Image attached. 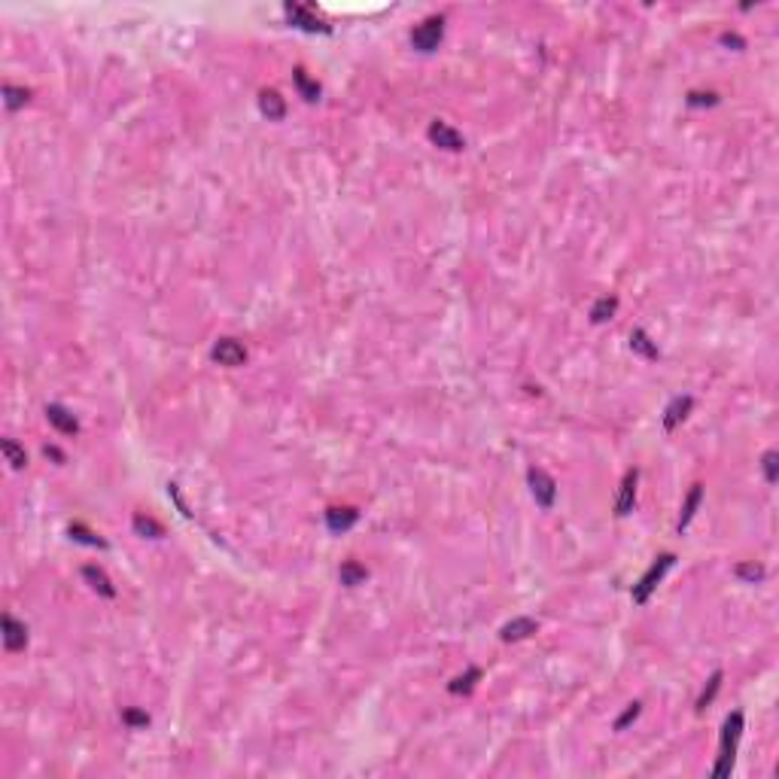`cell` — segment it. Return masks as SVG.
Here are the masks:
<instances>
[{
	"label": "cell",
	"instance_id": "cell-23",
	"mask_svg": "<svg viewBox=\"0 0 779 779\" xmlns=\"http://www.w3.org/2000/svg\"><path fill=\"white\" fill-rule=\"evenodd\" d=\"M292 80H296V86H298V91H301V98H305V100H317V98H320V86H317V82L308 77L305 70H301V67H296Z\"/></svg>",
	"mask_w": 779,
	"mask_h": 779
},
{
	"label": "cell",
	"instance_id": "cell-29",
	"mask_svg": "<svg viewBox=\"0 0 779 779\" xmlns=\"http://www.w3.org/2000/svg\"><path fill=\"white\" fill-rule=\"evenodd\" d=\"M688 104L691 107H713V104H718V95L716 91H688Z\"/></svg>",
	"mask_w": 779,
	"mask_h": 779
},
{
	"label": "cell",
	"instance_id": "cell-2",
	"mask_svg": "<svg viewBox=\"0 0 779 779\" xmlns=\"http://www.w3.org/2000/svg\"><path fill=\"white\" fill-rule=\"evenodd\" d=\"M673 564H676V554H660V557L655 560V564L649 566V573L633 584V603H636V606H646L649 597H651V591L658 588V582L664 579V575H667V569L673 566Z\"/></svg>",
	"mask_w": 779,
	"mask_h": 779
},
{
	"label": "cell",
	"instance_id": "cell-21",
	"mask_svg": "<svg viewBox=\"0 0 779 779\" xmlns=\"http://www.w3.org/2000/svg\"><path fill=\"white\" fill-rule=\"evenodd\" d=\"M31 100V91L22 86H3V104L6 110H22L24 104Z\"/></svg>",
	"mask_w": 779,
	"mask_h": 779
},
{
	"label": "cell",
	"instance_id": "cell-14",
	"mask_svg": "<svg viewBox=\"0 0 779 779\" xmlns=\"http://www.w3.org/2000/svg\"><path fill=\"white\" fill-rule=\"evenodd\" d=\"M259 110H262L268 119L280 122L283 116H287V100H283L274 89H262V91H259Z\"/></svg>",
	"mask_w": 779,
	"mask_h": 779
},
{
	"label": "cell",
	"instance_id": "cell-19",
	"mask_svg": "<svg viewBox=\"0 0 779 779\" xmlns=\"http://www.w3.org/2000/svg\"><path fill=\"white\" fill-rule=\"evenodd\" d=\"M630 350H636V354L646 356V359H658V345H655V341H651L642 329H633V332H630Z\"/></svg>",
	"mask_w": 779,
	"mask_h": 779
},
{
	"label": "cell",
	"instance_id": "cell-33",
	"mask_svg": "<svg viewBox=\"0 0 779 779\" xmlns=\"http://www.w3.org/2000/svg\"><path fill=\"white\" fill-rule=\"evenodd\" d=\"M46 457H52V460H58V463H64V454L58 448H52V445H46Z\"/></svg>",
	"mask_w": 779,
	"mask_h": 779
},
{
	"label": "cell",
	"instance_id": "cell-10",
	"mask_svg": "<svg viewBox=\"0 0 779 779\" xmlns=\"http://www.w3.org/2000/svg\"><path fill=\"white\" fill-rule=\"evenodd\" d=\"M46 417H49V423H52L58 432H64V435H77V432H80L77 417H73L70 411H67L64 405H58V402H52V405H46Z\"/></svg>",
	"mask_w": 779,
	"mask_h": 779
},
{
	"label": "cell",
	"instance_id": "cell-25",
	"mask_svg": "<svg viewBox=\"0 0 779 779\" xmlns=\"http://www.w3.org/2000/svg\"><path fill=\"white\" fill-rule=\"evenodd\" d=\"M134 530L140 536H149V539H162L165 536V527L156 524L153 517H144V515H134Z\"/></svg>",
	"mask_w": 779,
	"mask_h": 779
},
{
	"label": "cell",
	"instance_id": "cell-7",
	"mask_svg": "<svg viewBox=\"0 0 779 779\" xmlns=\"http://www.w3.org/2000/svg\"><path fill=\"white\" fill-rule=\"evenodd\" d=\"M283 13H287V19L296 24V28H301V31H311V33H329V31H332L329 24H326L323 19H317V15L308 10V6L287 3V6H283Z\"/></svg>",
	"mask_w": 779,
	"mask_h": 779
},
{
	"label": "cell",
	"instance_id": "cell-20",
	"mask_svg": "<svg viewBox=\"0 0 779 779\" xmlns=\"http://www.w3.org/2000/svg\"><path fill=\"white\" fill-rule=\"evenodd\" d=\"M615 311H618V298H615V296H603V298L593 301L591 320H593V323H606V320H612Z\"/></svg>",
	"mask_w": 779,
	"mask_h": 779
},
{
	"label": "cell",
	"instance_id": "cell-8",
	"mask_svg": "<svg viewBox=\"0 0 779 779\" xmlns=\"http://www.w3.org/2000/svg\"><path fill=\"white\" fill-rule=\"evenodd\" d=\"M0 627H3V646H6V651H22L24 646H28V627H24L22 621H15L13 615H3Z\"/></svg>",
	"mask_w": 779,
	"mask_h": 779
},
{
	"label": "cell",
	"instance_id": "cell-6",
	"mask_svg": "<svg viewBox=\"0 0 779 779\" xmlns=\"http://www.w3.org/2000/svg\"><path fill=\"white\" fill-rule=\"evenodd\" d=\"M430 140L435 146H441V149H448V153H460V149L466 146V140H463V134H460L457 128H451L448 122H441V119H435V122H430Z\"/></svg>",
	"mask_w": 779,
	"mask_h": 779
},
{
	"label": "cell",
	"instance_id": "cell-11",
	"mask_svg": "<svg viewBox=\"0 0 779 779\" xmlns=\"http://www.w3.org/2000/svg\"><path fill=\"white\" fill-rule=\"evenodd\" d=\"M356 521H359V512H356V508H350V506H341V508L335 506V508L326 512V527H329L332 533H347Z\"/></svg>",
	"mask_w": 779,
	"mask_h": 779
},
{
	"label": "cell",
	"instance_id": "cell-30",
	"mask_svg": "<svg viewBox=\"0 0 779 779\" xmlns=\"http://www.w3.org/2000/svg\"><path fill=\"white\" fill-rule=\"evenodd\" d=\"M122 722L128 725V727H146V725H149V716L140 713V709H125V713H122Z\"/></svg>",
	"mask_w": 779,
	"mask_h": 779
},
{
	"label": "cell",
	"instance_id": "cell-22",
	"mask_svg": "<svg viewBox=\"0 0 779 779\" xmlns=\"http://www.w3.org/2000/svg\"><path fill=\"white\" fill-rule=\"evenodd\" d=\"M0 451H3L6 463H10L13 469H24V466H28V454H24V451L15 445L13 439H3V441H0Z\"/></svg>",
	"mask_w": 779,
	"mask_h": 779
},
{
	"label": "cell",
	"instance_id": "cell-12",
	"mask_svg": "<svg viewBox=\"0 0 779 779\" xmlns=\"http://www.w3.org/2000/svg\"><path fill=\"white\" fill-rule=\"evenodd\" d=\"M691 408H694V399H691V396H676V399L667 405V411H664V430L673 432L676 426H679L685 417H688Z\"/></svg>",
	"mask_w": 779,
	"mask_h": 779
},
{
	"label": "cell",
	"instance_id": "cell-1",
	"mask_svg": "<svg viewBox=\"0 0 779 779\" xmlns=\"http://www.w3.org/2000/svg\"><path fill=\"white\" fill-rule=\"evenodd\" d=\"M740 736H743V713L736 709V713H731V716L725 718V727H722V755H718L716 767H713V776H716V779H725L727 773H731Z\"/></svg>",
	"mask_w": 779,
	"mask_h": 779
},
{
	"label": "cell",
	"instance_id": "cell-32",
	"mask_svg": "<svg viewBox=\"0 0 779 779\" xmlns=\"http://www.w3.org/2000/svg\"><path fill=\"white\" fill-rule=\"evenodd\" d=\"M722 43H725V46H734V49H743V46H746V40H743L740 33L725 31V33H722Z\"/></svg>",
	"mask_w": 779,
	"mask_h": 779
},
{
	"label": "cell",
	"instance_id": "cell-9",
	"mask_svg": "<svg viewBox=\"0 0 779 779\" xmlns=\"http://www.w3.org/2000/svg\"><path fill=\"white\" fill-rule=\"evenodd\" d=\"M636 481H640V472L630 469L621 481V490H618V499H615V515L624 517L633 512V502H636Z\"/></svg>",
	"mask_w": 779,
	"mask_h": 779
},
{
	"label": "cell",
	"instance_id": "cell-17",
	"mask_svg": "<svg viewBox=\"0 0 779 779\" xmlns=\"http://www.w3.org/2000/svg\"><path fill=\"white\" fill-rule=\"evenodd\" d=\"M338 579H341V584H347V588H356V584H363L368 579V573H365L363 564H356V560H345L341 569H338Z\"/></svg>",
	"mask_w": 779,
	"mask_h": 779
},
{
	"label": "cell",
	"instance_id": "cell-28",
	"mask_svg": "<svg viewBox=\"0 0 779 779\" xmlns=\"http://www.w3.org/2000/svg\"><path fill=\"white\" fill-rule=\"evenodd\" d=\"M640 713H642V703H630V706H627L624 713L615 718V731H624L630 722H636V716H640Z\"/></svg>",
	"mask_w": 779,
	"mask_h": 779
},
{
	"label": "cell",
	"instance_id": "cell-24",
	"mask_svg": "<svg viewBox=\"0 0 779 779\" xmlns=\"http://www.w3.org/2000/svg\"><path fill=\"white\" fill-rule=\"evenodd\" d=\"M722 679H725V673H722V670H716V673L709 676L706 688H703V691H700V697H697V709H706L709 703H713V697L718 694V688H722Z\"/></svg>",
	"mask_w": 779,
	"mask_h": 779
},
{
	"label": "cell",
	"instance_id": "cell-26",
	"mask_svg": "<svg viewBox=\"0 0 779 779\" xmlns=\"http://www.w3.org/2000/svg\"><path fill=\"white\" fill-rule=\"evenodd\" d=\"M734 573H736V579H746V582H761L767 575L761 564H736Z\"/></svg>",
	"mask_w": 779,
	"mask_h": 779
},
{
	"label": "cell",
	"instance_id": "cell-31",
	"mask_svg": "<svg viewBox=\"0 0 779 779\" xmlns=\"http://www.w3.org/2000/svg\"><path fill=\"white\" fill-rule=\"evenodd\" d=\"M776 460H779L776 451H767L764 460H761V463H764V478H767V484H776Z\"/></svg>",
	"mask_w": 779,
	"mask_h": 779
},
{
	"label": "cell",
	"instance_id": "cell-4",
	"mask_svg": "<svg viewBox=\"0 0 779 779\" xmlns=\"http://www.w3.org/2000/svg\"><path fill=\"white\" fill-rule=\"evenodd\" d=\"M527 481H530V490H533V499L539 502L542 508H551L557 499V481L551 478V475L545 472V469L533 466L530 472H527Z\"/></svg>",
	"mask_w": 779,
	"mask_h": 779
},
{
	"label": "cell",
	"instance_id": "cell-16",
	"mask_svg": "<svg viewBox=\"0 0 779 779\" xmlns=\"http://www.w3.org/2000/svg\"><path fill=\"white\" fill-rule=\"evenodd\" d=\"M700 499H703V484H694V487L688 490V497H685V502H682V515H679V533H682L685 527L691 524V517L697 515V506H700Z\"/></svg>",
	"mask_w": 779,
	"mask_h": 779
},
{
	"label": "cell",
	"instance_id": "cell-13",
	"mask_svg": "<svg viewBox=\"0 0 779 779\" xmlns=\"http://www.w3.org/2000/svg\"><path fill=\"white\" fill-rule=\"evenodd\" d=\"M536 624L533 618H512V621L508 624H502V630H499V636H502V642H521V640H527V636H533L536 633Z\"/></svg>",
	"mask_w": 779,
	"mask_h": 779
},
{
	"label": "cell",
	"instance_id": "cell-15",
	"mask_svg": "<svg viewBox=\"0 0 779 779\" xmlns=\"http://www.w3.org/2000/svg\"><path fill=\"white\" fill-rule=\"evenodd\" d=\"M82 579H86L91 588H95L100 597H107V600H113L116 597V588H113V582L107 579V573L100 566H82Z\"/></svg>",
	"mask_w": 779,
	"mask_h": 779
},
{
	"label": "cell",
	"instance_id": "cell-5",
	"mask_svg": "<svg viewBox=\"0 0 779 779\" xmlns=\"http://www.w3.org/2000/svg\"><path fill=\"white\" fill-rule=\"evenodd\" d=\"M211 356H213V363H220V365H225V368H238V365L247 363V350H244V345H241V341H234V338H220V341L213 345Z\"/></svg>",
	"mask_w": 779,
	"mask_h": 779
},
{
	"label": "cell",
	"instance_id": "cell-3",
	"mask_svg": "<svg viewBox=\"0 0 779 779\" xmlns=\"http://www.w3.org/2000/svg\"><path fill=\"white\" fill-rule=\"evenodd\" d=\"M441 37H445V19L441 15H430V19H423L411 31V46L417 52H432L441 43Z\"/></svg>",
	"mask_w": 779,
	"mask_h": 779
},
{
	"label": "cell",
	"instance_id": "cell-27",
	"mask_svg": "<svg viewBox=\"0 0 779 779\" xmlns=\"http://www.w3.org/2000/svg\"><path fill=\"white\" fill-rule=\"evenodd\" d=\"M70 536H73L77 542H86V545H95V548H104V545H107L104 539H98V536L91 533L89 527H82V524H70Z\"/></svg>",
	"mask_w": 779,
	"mask_h": 779
},
{
	"label": "cell",
	"instance_id": "cell-18",
	"mask_svg": "<svg viewBox=\"0 0 779 779\" xmlns=\"http://www.w3.org/2000/svg\"><path fill=\"white\" fill-rule=\"evenodd\" d=\"M481 682V670L478 667H469L463 676H457L454 682L448 685V691L451 694H469V691H475V685Z\"/></svg>",
	"mask_w": 779,
	"mask_h": 779
}]
</instances>
